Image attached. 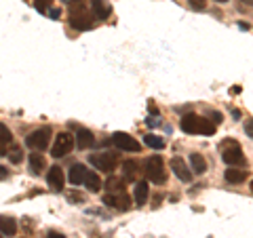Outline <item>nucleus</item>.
<instances>
[{"mask_svg":"<svg viewBox=\"0 0 253 238\" xmlns=\"http://www.w3.org/2000/svg\"><path fill=\"white\" fill-rule=\"evenodd\" d=\"M181 131H186L190 135H213L215 133V124H213L209 118L196 116V114H186L179 120Z\"/></svg>","mask_w":253,"mask_h":238,"instance_id":"1","label":"nucleus"},{"mask_svg":"<svg viewBox=\"0 0 253 238\" xmlns=\"http://www.w3.org/2000/svg\"><path fill=\"white\" fill-rule=\"evenodd\" d=\"M219 152H221V160H224L228 166H245L247 164L243 148L236 139H224L219 144Z\"/></svg>","mask_w":253,"mask_h":238,"instance_id":"2","label":"nucleus"},{"mask_svg":"<svg viewBox=\"0 0 253 238\" xmlns=\"http://www.w3.org/2000/svg\"><path fill=\"white\" fill-rule=\"evenodd\" d=\"M118 160H121L118 152H95L89 156V162L101 173H112L118 166Z\"/></svg>","mask_w":253,"mask_h":238,"instance_id":"3","label":"nucleus"},{"mask_svg":"<svg viewBox=\"0 0 253 238\" xmlns=\"http://www.w3.org/2000/svg\"><path fill=\"white\" fill-rule=\"evenodd\" d=\"M144 173H146V177L152 181V184H165V179H167V171H165V162H163V158L154 154V156H150L146 164H144Z\"/></svg>","mask_w":253,"mask_h":238,"instance_id":"4","label":"nucleus"},{"mask_svg":"<svg viewBox=\"0 0 253 238\" xmlns=\"http://www.w3.org/2000/svg\"><path fill=\"white\" fill-rule=\"evenodd\" d=\"M49 141H51V129L49 126H42V129H36L28 135L26 144H28V148L36 150V152H42V150L49 146Z\"/></svg>","mask_w":253,"mask_h":238,"instance_id":"5","label":"nucleus"},{"mask_svg":"<svg viewBox=\"0 0 253 238\" xmlns=\"http://www.w3.org/2000/svg\"><path fill=\"white\" fill-rule=\"evenodd\" d=\"M74 148V135L72 133H59L57 139L53 144V150H51V156L53 158H61V156H68L72 152Z\"/></svg>","mask_w":253,"mask_h":238,"instance_id":"6","label":"nucleus"},{"mask_svg":"<svg viewBox=\"0 0 253 238\" xmlns=\"http://www.w3.org/2000/svg\"><path fill=\"white\" fill-rule=\"evenodd\" d=\"M112 144L118 148V150H123V152H139V141L133 137V135H126V133H114L112 135Z\"/></svg>","mask_w":253,"mask_h":238,"instance_id":"7","label":"nucleus"},{"mask_svg":"<svg viewBox=\"0 0 253 238\" xmlns=\"http://www.w3.org/2000/svg\"><path fill=\"white\" fill-rule=\"evenodd\" d=\"M104 202L108 204V207H114L118 211H129L131 209V198L129 194L125 192V190H121V192H114V194H106L104 196Z\"/></svg>","mask_w":253,"mask_h":238,"instance_id":"8","label":"nucleus"},{"mask_svg":"<svg viewBox=\"0 0 253 238\" xmlns=\"http://www.w3.org/2000/svg\"><path fill=\"white\" fill-rule=\"evenodd\" d=\"M70 26L74 30H91L93 15L89 11H70Z\"/></svg>","mask_w":253,"mask_h":238,"instance_id":"9","label":"nucleus"},{"mask_svg":"<svg viewBox=\"0 0 253 238\" xmlns=\"http://www.w3.org/2000/svg\"><path fill=\"white\" fill-rule=\"evenodd\" d=\"M171 169H173V173H175V177L179 179V181H188L192 179V171H190V166L181 160L179 156H173L171 158Z\"/></svg>","mask_w":253,"mask_h":238,"instance_id":"10","label":"nucleus"},{"mask_svg":"<svg viewBox=\"0 0 253 238\" xmlns=\"http://www.w3.org/2000/svg\"><path fill=\"white\" fill-rule=\"evenodd\" d=\"M141 171H144V169H141V162L139 160H125L123 162V173H125V179L126 181H137Z\"/></svg>","mask_w":253,"mask_h":238,"instance_id":"11","label":"nucleus"},{"mask_svg":"<svg viewBox=\"0 0 253 238\" xmlns=\"http://www.w3.org/2000/svg\"><path fill=\"white\" fill-rule=\"evenodd\" d=\"M46 181L53 190H61L63 188V181H66V175H63V169L59 166H51L49 173H46Z\"/></svg>","mask_w":253,"mask_h":238,"instance_id":"12","label":"nucleus"},{"mask_svg":"<svg viewBox=\"0 0 253 238\" xmlns=\"http://www.w3.org/2000/svg\"><path fill=\"white\" fill-rule=\"evenodd\" d=\"M86 171H89V169H86L84 164H81V162L72 164V169H70V175H68L70 184H72V186H83V181H84Z\"/></svg>","mask_w":253,"mask_h":238,"instance_id":"13","label":"nucleus"},{"mask_svg":"<svg viewBox=\"0 0 253 238\" xmlns=\"http://www.w3.org/2000/svg\"><path fill=\"white\" fill-rule=\"evenodd\" d=\"M91 9L97 19H106L108 15L112 13V6H110L108 0H91Z\"/></svg>","mask_w":253,"mask_h":238,"instance_id":"14","label":"nucleus"},{"mask_svg":"<svg viewBox=\"0 0 253 238\" xmlns=\"http://www.w3.org/2000/svg\"><path fill=\"white\" fill-rule=\"evenodd\" d=\"M148 196H150V186H148V181H135V192H133L135 204L144 207V202L148 200Z\"/></svg>","mask_w":253,"mask_h":238,"instance_id":"15","label":"nucleus"},{"mask_svg":"<svg viewBox=\"0 0 253 238\" xmlns=\"http://www.w3.org/2000/svg\"><path fill=\"white\" fill-rule=\"evenodd\" d=\"M190 171L196 173V175H203V173L207 171V160L203 158V154H199V152L190 154Z\"/></svg>","mask_w":253,"mask_h":238,"instance_id":"16","label":"nucleus"},{"mask_svg":"<svg viewBox=\"0 0 253 238\" xmlns=\"http://www.w3.org/2000/svg\"><path fill=\"white\" fill-rule=\"evenodd\" d=\"M28 162H30V171H32V175H41L42 169L46 166L44 156H42V154H38V152H32V154H30V158H28Z\"/></svg>","mask_w":253,"mask_h":238,"instance_id":"17","label":"nucleus"},{"mask_svg":"<svg viewBox=\"0 0 253 238\" xmlns=\"http://www.w3.org/2000/svg\"><path fill=\"white\" fill-rule=\"evenodd\" d=\"M93 141H95V137H93V133H91V131L78 129V133H76V146H78V148H81V150H86V148H91V146H93Z\"/></svg>","mask_w":253,"mask_h":238,"instance_id":"18","label":"nucleus"},{"mask_svg":"<svg viewBox=\"0 0 253 238\" xmlns=\"http://www.w3.org/2000/svg\"><path fill=\"white\" fill-rule=\"evenodd\" d=\"M84 188L89 190V192H99L101 190V179L97 173H91V171H86V175H84Z\"/></svg>","mask_w":253,"mask_h":238,"instance_id":"19","label":"nucleus"},{"mask_svg":"<svg viewBox=\"0 0 253 238\" xmlns=\"http://www.w3.org/2000/svg\"><path fill=\"white\" fill-rule=\"evenodd\" d=\"M224 177L228 184H243L245 177H247V171L245 169H226Z\"/></svg>","mask_w":253,"mask_h":238,"instance_id":"20","label":"nucleus"},{"mask_svg":"<svg viewBox=\"0 0 253 238\" xmlns=\"http://www.w3.org/2000/svg\"><path fill=\"white\" fill-rule=\"evenodd\" d=\"M0 232L4 236H15L17 234V221L13 217H0Z\"/></svg>","mask_w":253,"mask_h":238,"instance_id":"21","label":"nucleus"},{"mask_svg":"<svg viewBox=\"0 0 253 238\" xmlns=\"http://www.w3.org/2000/svg\"><path fill=\"white\" fill-rule=\"evenodd\" d=\"M13 141V135L9 131V126L0 124V156L6 154V148H9V144Z\"/></svg>","mask_w":253,"mask_h":238,"instance_id":"22","label":"nucleus"},{"mask_svg":"<svg viewBox=\"0 0 253 238\" xmlns=\"http://www.w3.org/2000/svg\"><path fill=\"white\" fill-rule=\"evenodd\" d=\"M144 144L150 146L152 150H163V148H165V139L158 137V135H146V137H144Z\"/></svg>","mask_w":253,"mask_h":238,"instance_id":"23","label":"nucleus"},{"mask_svg":"<svg viewBox=\"0 0 253 238\" xmlns=\"http://www.w3.org/2000/svg\"><path fill=\"white\" fill-rule=\"evenodd\" d=\"M106 188H108V192H110V194H114V192H121V190H125L123 179H121V177H108Z\"/></svg>","mask_w":253,"mask_h":238,"instance_id":"24","label":"nucleus"},{"mask_svg":"<svg viewBox=\"0 0 253 238\" xmlns=\"http://www.w3.org/2000/svg\"><path fill=\"white\" fill-rule=\"evenodd\" d=\"M89 4V0H70V11H86Z\"/></svg>","mask_w":253,"mask_h":238,"instance_id":"25","label":"nucleus"},{"mask_svg":"<svg viewBox=\"0 0 253 238\" xmlns=\"http://www.w3.org/2000/svg\"><path fill=\"white\" fill-rule=\"evenodd\" d=\"M9 160H11V162H15V164L23 160V152H21V148H19V146H13V148H11V152H9Z\"/></svg>","mask_w":253,"mask_h":238,"instance_id":"26","label":"nucleus"},{"mask_svg":"<svg viewBox=\"0 0 253 238\" xmlns=\"http://www.w3.org/2000/svg\"><path fill=\"white\" fill-rule=\"evenodd\" d=\"M51 4H53V0H36V11L46 13L51 9Z\"/></svg>","mask_w":253,"mask_h":238,"instance_id":"27","label":"nucleus"},{"mask_svg":"<svg viewBox=\"0 0 253 238\" xmlns=\"http://www.w3.org/2000/svg\"><path fill=\"white\" fill-rule=\"evenodd\" d=\"M194 11H205L207 9V0H188Z\"/></svg>","mask_w":253,"mask_h":238,"instance_id":"28","label":"nucleus"},{"mask_svg":"<svg viewBox=\"0 0 253 238\" xmlns=\"http://www.w3.org/2000/svg\"><path fill=\"white\" fill-rule=\"evenodd\" d=\"M68 198H70V200H72L74 204H83V202H84V196H83V194H78V192H70Z\"/></svg>","mask_w":253,"mask_h":238,"instance_id":"29","label":"nucleus"},{"mask_svg":"<svg viewBox=\"0 0 253 238\" xmlns=\"http://www.w3.org/2000/svg\"><path fill=\"white\" fill-rule=\"evenodd\" d=\"M245 135L253 139V118H247V120H245Z\"/></svg>","mask_w":253,"mask_h":238,"instance_id":"30","label":"nucleus"},{"mask_svg":"<svg viewBox=\"0 0 253 238\" xmlns=\"http://www.w3.org/2000/svg\"><path fill=\"white\" fill-rule=\"evenodd\" d=\"M49 15H51V19H59L61 17V11L59 9H49Z\"/></svg>","mask_w":253,"mask_h":238,"instance_id":"31","label":"nucleus"},{"mask_svg":"<svg viewBox=\"0 0 253 238\" xmlns=\"http://www.w3.org/2000/svg\"><path fill=\"white\" fill-rule=\"evenodd\" d=\"M211 116H213V118H211V120H213V124H219L221 120H224V118H221V114H219V112H213Z\"/></svg>","mask_w":253,"mask_h":238,"instance_id":"32","label":"nucleus"},{"mask_svg":"<svg viewBox=\"0 0 253 238\" xmlns=\"http://www.w3.org/2000/svg\"><path fill=\"white\" fill-rule=\"evenodd\" d=\"M6 175H9V171H6L4 166H0V181H2V179H6Z\"/></svg>","mask_w":253,"mask_h":238,"instance_id":"33","label":"nucleus"},{"mask_svg":"<svg viewBox=\"0 0 253 238\" xmlns=\"http://www.w3.org/2000/svg\"><path fill=\"white\" fill-rule=\"evenodd\" d=\"M46 238H66V236L59 234V232H49V236H46Z\"/></svg>","mask_w":253,"mask_h":238,"instance_id":"34","label":"nucleus"},{"mask_svg":"<svg viewBox=\"0 0 253 238\" xmlns=\"http://www.w3.org/2000/svg\"><path fill=\"white\" fill-rule=\"evenodd\" d=\"M239 28H241V30H249V23H243V21H241V23H239Z\"/></svg>","mask_w":253,"mask_h":238,"instance_id":"35","label":"nucleus"},{"mask_svg":"<svg viewBox=\"0 0 253 238\" xmlns=\"http://www.w3.org/2000/svg\"><path fill=\"white\" fill-rule=\"evenodd\" d=\"M243 2H245V4H253V0H243Z\"/></svg>","mask_w":253,"mask_h":238,"instance_id":"36","label":"nucleus"},{"mask_svg":"<svg viewBox=\"0 0 253 238\" xmlns=\"http://www.w3.org/2000/svg\"><path fill=\"white\" fill-rule=\"evenodd\" d=\"M215 2H228V0H215Z\"/></svg>","mask_w":253,"mask_h":238,"instance_id":"37","label":"nucleus"},{"mask_svg":"<svg viewBox=\"0 0 253 238\" xmlns=\"http://www.w3.org/2000/svg\"><path fill=\"white\" fill-rule=\"evenodd\" d=\"M251 192H253V181H251Z\"/></svg>","mask_w":253,"mask_h":238,"instance_id":"38","label":"nucleus"}]
</instances>
